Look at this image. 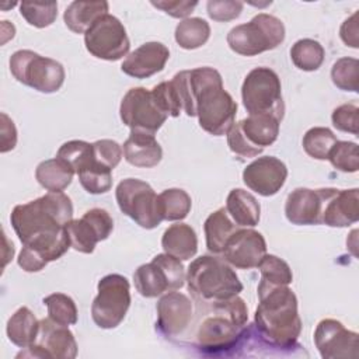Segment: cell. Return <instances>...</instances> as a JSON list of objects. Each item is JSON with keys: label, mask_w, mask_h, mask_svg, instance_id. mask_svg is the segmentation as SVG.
Here are the masks:
<instances>
[{"label": "cell", "mask_w": 359, "mask_h": 359, "mask_svg": "<svg viewBox=\"0 0 359 359\" xmlns=\"http://www.w3.org/2000/svg\"><path fill=\"white\" fill-rule=\"evenodd\" d=\"M324 48L318 41L303 38L296 41L290 48V59L293 65L303 72H314L324 62Z\"/></svg>", "instance_id": "obj_33"}, {"label": "cell", "mask_w": 359, "mask_h": 359, "mask_svg": "<svg viewBox=\"0 0 359 359\" xmlns=\"http://www.w3.org/2000/svg\"><path fill=\"white\" fill-rule=\"evenodd\" d=\"M86 49L97 59L115 62L129 53L130 42L123 24L111 14L94 21L84 34Z\"/></svg>", "instance_id": "obj_12"}, {"label": "cell", "mask_w": 359, "mask_h": 359, "mask_svg": "<svg viewBox=\"0 0 359 359\" xmlns=\"http://www.w3.org/2000/svg\"><path fill=\"white\" fill-rule=\"evenodd\" d=\"M123 157L133 165L140 168L156 167L163 158V149L153 135L130 132L123 143Z\"/></svg>", "instance_id": "obj_23"}, {"label": "cell", "mask_w": 359, "mask_h": 359, "mask_svg": "<svg viewBox=\"0 0 359 359\" xmlns=\"http://www.w3.org/2000/svg\"><path fill=\"white\" fill-rule=\"evenodd\" d=\"M212 314L198 325L196 345L205 352H222L234 348L244 337L248 309L241 297L234 296L209 304Z\"/></svg>", "instance_id": "obj_4"}, {"label": "cell", "mask_w": 359, "mask_h": 359, "mask_svg": "<svg viewBox=\"0 0 359 359\" xmlns=\"http://www.w3.org/2000/svg\"><path fill=\"white\" fill-rule=\"evenodd\" d=\"M358 14L353 13L349 18H346L341 28H339V36L344 41L346 46L351 48H358V22H356Z\"/></svg>", "instance_id": "obj_51"}, {"label": "cell", "mask_w": 359, "mask_h": 359, "mask_svg": "<svg viewBox=\"0 0 359 359\" xmlns=\"http://www.w3.org/2000/svg\"><path fill=\"white\" fill-rule=\"evenodd\" d=\"M13 77L39 93H56L65 83V69L55 59L41 56L29 49L15 50L10 56Z\"/></svg>", "instance_id": "obj_7"}, {"label": "cell", "mask_w": 359, "mask_h": 359, "mask_svg": "<svg viewBox=\"0 0 359 359\" xmlns=\"http://www.w3.org/2000/svg\"><path fill=\"white\" fill-rule=\"evenodd\" d=\"M170 57V50L161 42H146L130 52L121 65V70L135 79H147L161 72Z\"/></svg>", "instance_id": "obj_22"}, {"label": "cell", "mask_w": 359, "mask_h": 359, "mask_svg": "<svg viewBox=\"0 0 359 359\" xmlns=\"http://www.w3.org/2000/svg\"><path fill=\"white\" fill-rule=\"evenodd\" d=\"M324 206V188H296L285 202V216L292 224L311 226L321 224Z\"/></svg>", "instance_id": "obj_21"}, {"label": "cell", "mask_w": 359, "mask_h": 359, "mask_svg": "<svg viewBox=\"0 0 359 359\" xmlns=\"http://www.w3.org/2000/svg\"><path fill=\"white\" fill-rule=\"evenodd\" d=\"M227 135V146L229 149L238 157L243 158H252L262 153L264 149L254 146L243 133L240 122H234L233 126L229 129Z\"/></svg>", "instance_id": "obj_43"}, {"label": "cell", "mask_w": 359, "mask_h": 359, "mask_svg": "<svg viewBox=\"0 0 359 359\" xmlns=\"http://www.w3.org/2000/svg\"><path fill=\"white\" fill-rule=\"evenodd\" d=\"M108 1H72L65 13L63 21L74 34H86L95 20L108 14Z\"/></svg>", "instance_id": "obj_26"}, {"label": "cell", "mask_w": 359, "mask_h": 359, "mask_svg": "<svg viewBox=\"0 0 359 359\" xmlns=\"http://www.w3.org/2000/svg\"><path fill=\"white\" fill-rule=\"evenodd\" d=\"M285 41L283 22L271 14L259 13L247 24L236 25L227 34V45L241 56H255L278 48Z\"/></svg>", "instance_id": "obj_6"}, {"label": "cell", "mask_w": 359, "mask_h": 359, "mask_svg": "<svg viewBox=\"0 0 359 359\" xmlns=\"http://www.w3.org/2000/svg\"><path fill=\"white\" fill-rule=\"evenodd\" d=\"M20 356L74 359L77 356V342L67 325L57 324L48 317L39 321L35 339L24 352L17 355V358Z\"/></svg>", "instance_id": "obj_14"}, {"label": "cell", "mask_w": 359, "mask_h": 359, "mask_svg": "<svg viewBox=\"0 0 359 359\" xmlns=\"http://www.w3.org/2000/svg\"><path fill=\"white\" fill-rule=\"evenodd\" d=\"M48 309V317L62 325H73L77 323V307L74 300L65 293H52L43 297Z\"/></svg>", "instance_id": "obj_37"}, {"label": "cell", "mask_w": 359, "mask_h": 359, "mask_svg": "<svg viewBox=\"0 0 359 359\" xmlns=\"http://www.w3.org/2000/svg\"><path fill=\"white\" fill-rule=\"evenodd\" d=\"M97 290L91 304L93 321L104 330L118 327L130 306L129 280L119 273H109L100 279Z\"/></svg>", "instance_id": "obj_9"}, {"label": "cell", "mask_w": 359, "mask_h": 359, "mask_svg": "<svg viewBox=\"0 0 359 359\" xmlns=\"http://www.w3.org/2000/svg\"><path fill=\"white\" fill-rule=\"evenodd\" d=\"M181 105H182V112H185L188 116H196V104H195V94L191 86V76L189 70H181L178 72L172 79H171Z\"/></svg>", "instance_id": "obj_44"}, {"label": "cell", "mask_w": 359, "mask_h": 359, "mask_svg": "<svg viewBox=\"0 0 359 359\" xmlns=\"http://www.w3.org/2000/svg\"><path fill=\"white\" fill-rule=\"evenodd\" d=\"M358 338L355 331H349L334 318L321 320L314 331L316 348L324 359L356 358Z\"/></svg>", "instance_id": "obj_16"}, {"label": "cell", "mask_w": 359, "mask_h": 359, "mask_svg": "<svg viewBox=\"0 0 359 359\" xmlns=\"http://www.w3.org/2000/svg\"><path fill=\"white\" fill-rule=\"evenodd\" d=\"M185 279L187 273L181 259L165 252L157 254L149 264L140 265L133 273L136 290L147 299L181 289Z\"/></svg>", "instance_id": "obj_10"}, {"label": "cell", "mask_w": 359, "mask_h": 359, "mask_svg": "<svg viewBox=\"0 0 359 359\" xmlns=\"http://www.w3.org/2000/svg\"><path fill=\"white\" fill-rule=\"evenodd\" d=\"M161 247L165 254L181 261H188L198 251V237L189 224L175 223L163 233Z\"/></svg>", "instance_id": "obj_24"}, {"label": "cell", "mask_w": 359, "mask_h": 359, "mask_svg": "<svg viewBox=\"0 0 359 359\" xmlns=\"http://www.w3.org/2000/svg\"><path fill=\"white\" fill-rule=\"evenodd\" d=\"M185 280L188 290L201 304L223 302L243 290V283L231 265L215 255L195 258L188 266Z\"/></svg>", "instance_id": "obj_5"}, {"label": "cell", "mask_w": 359, "mask_h": 359, "mask_svg": "<svg viewBox=\"0 0 359 359\" xmlns=\"http://www.w3.org/2000/svg\"><path fill=\"white\" fill-rule=\"evenodd\" d=\"M79 181L81 187L93 195L105 194L112 187V170L98 163L95 158L81 168L79 172Z\"/></svg>", "instance_id": "obj_35"}, {"label": "cell", "mask_w": 359, "mask_h": 359, "mask_svg": "<svg viewBox=\"0 0 359 359\" xmlns=\"http://www.w3.org/2000/svg\"><path fill=\"white\" fill-rule=\"evenodd\" d=\"M156 310L158 331L167 337H177L188 328L194 307L187 294L172 290L161 294Z\"/></svg>", "instance_id": "obj_19"}, {"label": "cell", "mask_w": 359, "mask_h": 359, "mask_svg": "<svg viewBox=\"0 0 359 359\" xmlns=\"http://www.w3.org/2000/svg\"><path fill=\"white\" fill-rule=\"evenodd\" d=\"M287 178L286 164L273 156L255 158L243 171L244 184L262 196H272L280 191Z\"/></svg>", "instance_id": "obj_18"}, {"label": "cell", "mask_w": 359, "mask_h": 359, "mask_svg": "<svg viewBox=\"0 0 359 359\" xmlns=\"http://www.w3.org/2000/svg\"><path fill=\"white\" fill-rule=\"evenodd\" d=\"M266 254L264 236L248 227L237 229L227 240L222 252L223 259L237 269H251L258 266Z\"/></svg>", "instance_id": "obj_17"}, {"label": "cell", "mask_w": 359, "mask_h": 359, "mask_svg": "<svg viewBox=\"0 0 359 359\" xmlns=\"http://www.w3.org/2000/svg\"><path fill=\"white\" fill-rule=\"evenodd\" d=\"M258 307L254 327L262 342L276 348H292L302 331L297 297L289 286H258Z\"/></svg>", "instance_id": "obj_2"}, {"label": "cell", "mask_w": 359, "mask_h": 359, "mask_svg": "<svg viewBox=\"0 0 359 359\" xmlns=\"http://www.w3.org/2000/svg\"><path fill=\"white\" fill-rule=\"evenodd\" d=\"M210 36V25L208 21L199 17H191L182 20L174 32L175 42L182 49H198L203 46Z\"/></svg>", "instance_id": "obj_31"}, {"label": "cell", "mask_w": 359, "mask_h": 359, "mask_svg": "<svg viewBox=\"0 0 359 359\" xmlns=\"http://www.w3.org/2000/svg\"><path fill=\"white\" fill-rule=\"evenodd\" d=\"M73 220V203L65 192L14 206L10 222L22 245L36 250L48 262L63 257L70 245L66 224Z\"/></svg>", "instance_id": "obj_1"}, {"label": "cell", "mask_w": 359, "mask_h": 359, "mask_svg": "<svg viewBox=\"0 0 359 359\" xmlns=\"http://www.w3.org/2000/svg\"><path fill=\"white\" fill-rule=\"evenodd\" d=\"M151 6L160 8L165 14L174 17V18H187L198 6V1H184V0H177V1H150Z\"/></svg>", "instance_id": "obj_48"}, {"label": "cell", "mask_w": 359, "mask_h": 359, "mask_svg": "<svg viewBox=\"0 0 359 359\" xmlns=\"http://www.w3.org/2000/svg\"><path fill=\"white\" fill-rule=\"evenodd\" d=\"M226 212L238 227H255L261 217L259 202L252 194L241 188H234L229 192Z\"/></svg>", "instance_id": "obj_25"}, {"label": "cell", "mask_w": 359, "mask_h": 359, "mask_svg": "<svg viewBox=\"0 0 359 359\" xmlns=\"http://www.w3.org/2000/svg\"><path fill=\"white\" fill-rule=\"evenodd\" d=\"M189 76L201 128L213 136L226 135L234 123L237 102L224 90L220 73L205 66L189 70Z\"/></svg>", "instance_id": "obj_3"}, {"label": "cell", "mask_w": 359, "mask_h": 359, "mask_svg": "<svg viewBox=\"0 0 359 359\" xmlns=\"http://www.w3.org/2000/svg\"><path fill=\"white\" fill-rule=\"evenodd\" d=\"M119 115L121 121L130 128V132L153 136L168 118L156 104L151 91L144 87H133L123 95Z\"/></svg>", "instance_id": "obj_13"}, {"label": "cell", "mask_w": 359, "mask_h": 359, "mask_svg": "<svg viewBox=\"0 0 359 359\" xmlns=\"http://www.w3.org/2000/svg\"><path fill=\"white\" fill-rule=\"evenodd\" d=\"M56 157L69 164L77 174L81 168L94 160L93 143L90 144L84 140H69L59 147Z\"/></svg>", "instance_id": "obj_39"}, {"label": "cell", "mask_w": 359, "mask_h": 359, "mask_svg": "<svg viewBox=\"0 0 359 359\" xmlns=\"http://www.w3.org/2000/svg\"><path fill=\"white\" fill-rule=\"evenodd\" d=\"M17 262L25 272H39L48 265V261L36 250L28 245H22Z\"/></svg>", "instance_id": "obj_49"}, {"label": "cell", "mask_w": 359, "mask_h": 359, "mask_svg": "<svg viewBox=\"0 0 359 359\" xmlns=\"http://www.w3.org/2000/svg\"><path fill=\"white\" fill-rule=\"evenodd\" d=\"M76 172L63 160L55 157L41 161L35 168V178L38 184L48 192H63Z\"/></svg>", "instance_id": "obj_29"}, {"label": "cell", "mask_w": 359, "mask_h": 359, "mask_svg": "<svg viewBox=\"0 0 359 359\" xmlns=\"http://www.w3.org/2000/svg\"><path fill=\"white\" fill-rule=\"evenodd\" d=\"M114 230V220L105 209L93 208L80 219H73L66 224L70 245L79 252L91 254L97 243L109 237Z\"/></svg>", "instance_id": "obj_15"}, {"label": "cell", "mask_w": 359, "mask_h": 359, "mask_svg": "<svg viewBox=\"0 0 359 359\" xmlns=\"http://www.w3.org/2000/svg\"><path fill=\"white\" fill-rule=\"evenodd\" d=\"M358 69L359 62L355 57H341L338 59L331 69L332 83L344 91L358 93Z\"/></svg>", "instance_id": "obj_41"}, {"label": "cell", "mask_w": 359, "mask_h": 359, "mask_svg": "<svg viewBox=\"0 0 359 359\" xmlns=\"http://www.w3.org/2000/svg\"><path fill=\"white\" fill-rule=\"evenodd\" d=\"M244 3L234 0H209L206 3L208 15L213 21L226 22L236 20L243 11Z\"/></svg>", "instance_id": "obj_47"}, {"label": "cell", "mask_w": 359, "mask_h": 359, "mask_svg": "<svg viewBox=\"0 0 359 359\" xmlns=\"http://www.w3.org/2000/svg\"><path fill=\"white\" fill-rule=\"evenodd\" d=\"M331 121L338 130L358 135L359 108L355 104H342L332 111Z\"/></svg>", "instance_id": "obj_45"}, {"label": "cell", "mask_w": 359, "mask_h": 359, "mask_svg": "<svg viewBox=\"0 0 359 359\" xmlns=\"http://www.w3.org/2000/svg\"><path fill=\"white\" fill-rule=\"evenodd\" d=\"M158 209L163 220H182L191 212L192 201L187 191L181 188H170L157 195Z\"/></svg>", "instance_id": "obj_32"}, {"label": "cell", "mask_w": 359, "mask_h": 359, "mask_svg": "<svg viewBox=\"0 0 359 359\" xmlns=\"http://www.w3.org/2000/svg\"><path fill=\"white\" fill-rule=\"evenodd\" d=\"M240 229L226 212V208H219L208 216L203 224L206 247L212 254H222L230 236Z\"/></svg>", "instance_id": "obj_28"}, {"label": "cell", "mask_w": 359, "mask_h": 359, "mask_svg": "<svg viewBox=\"0 0 359 359\" xmlns=\"http://www.w3.org/2000/svg\"><path fill=\"white\" fill-rule=\"evenodd\" d=\"M115 198L121 212L140 227L151 230L161 223L157 194L147 182L125 178L116 185Z\"/></svg>", "instance_id": "obj_11"}, {"label": "cell", "mask_w": 359, "mask_h": 359, "mask_svg": "<svg viewBox=\"0 0 359 359\" xmlns=\"http://www.w3.org/2000/svg\"><path fill=\"white\" fill-rule=\"evenodd\" d=\"M39 321L34 313L22 306L7 321V337L18 348H27L35 339Z\"/></svg>", "instance_id": "obj_30"}, {"label": "cell", "mask_w": 359, "mask_h": 359, "mask_svg": "<svg viewBox=\"0 0 359 359\" xmlns=\"http://www.w3.org/2000/svg\"><path fill=\"white\" fill-rule=\"evenodd\" d=\"M280 121L268 114H254L240 121L244 136L257 147H266L275 143L279 135Z\"/></svg>", "instance_id": "obj_27"}, {"label": "cell", "mask_w": 359, "mask_h": 359, "mask_svg": "<svg viewBox=\"0 0 359 359\" xmlns=\"http://www.w3.org/2000/svg\"><path fill=\"white\" fill-rule=\"evenodd\" d=\"M94 158L101 163L102 165L114 170L122 158L123 150L115 140L111 139H101L93 143Z\"/></svg>", "instance_id": "obj_46"}, {"label": "cell", "mask_w": 359, "mask_h": 359, "mask_svg": "<svg viewBox=\"0 0 359 359\" xmlns=\"http://www.w3.org/2000/svg\"><path fill=\"white\" fill-rule=\"evenodd\" d=\"M337 136L334 132L324 126L310 128L303 136L304 151L316 160H327L331 147L335 144Z\"/></svg>", "instance_id": "obj_36"}, {"label": "cell", "mask_w": 359, "mask_h": 359, "mask_svg": "<svg viewBox=\"0 0 359 359\" xmlns=\"http://www.w3.org/2000/svg\"><path fill=\"white\" fill-rule=\"evenodd\" d=\"M20 14L32 27L45 28L53 24L57 17L56 1H22L20 3Z\"/></svg>", "instance_id": "obj_38"}, {"label": "cell", "mask_w": 359, "mask_h": 359, "mask_svg": "<svg viewBox=\"0 0 359 359\" xmlns=\"http://www.w3.org/2000/svg\"><path fill=\"white\" fill-rule=\"evenodd\" d=\"M241 100L248 115L268 114L279 121L285 115L279 76L269 67H255L244 79Z\"/></svg>", "instance_id": "obj_8"}, {"label": "cell", "mask_w": 359, "mask_h": 359, "mask_svg": "<svg viewBox=\"0 0 359 359\" xmlns=\"http://www.w3.org/2000/svg\"><path fill=\"white\" fill-rule=\"evenodd\" d=\"M359 189L324 188L321 223L330 227H348L359 219Z\"/></svg>", "instance_id": "obj_20"}, {"label": "cell", "mask_w": 359, "mask_h": 359, "mask_svg": "<svg viewBox=\"0 0 359 359\" xmlns=\"http://www.w3.org/2000/svg\"><path fill=\"white\" fill-rule=\"evenodd\" d=\"M330 163L342 172H356L359 170L358 144L346 140H337L328 153Z\"/></svg>", "instance_id": "obj_40"}, {"label": "cell", "mask_w": 359, "mask_h": 359, "mask_svg": "<svg viewBox=\"0 0 359 359\" xmlns=\"http://www.w3.org/2000/svg\"><path fill=\"white\" fill-rule=\"evenodd\" d=\"M1 129H0V151L7 153L17 144V129L11 118L1 112Z\"/></svg>", "instance_id": "obj_50"}, {"label": "cell", "mask_w": 359, "mask_h": 359, "mask_svg": "<svg viewBox=\"0 0 359 359\" xmlns=\"http://www.w3.org/2000/svg\"><path fill=\"white\" fill-rule=\"evenodd\" d=\"M151 91V95L158 105V108L168 116H180L182 112V105L178 97V93L172 84V81H163L157 84Z\"/></svg>", "instance_id": "obj_42"}, {"label": "cell", "mask_w": 359, "mask_h": 359, "mask_svg": "<svg viewBox=\"0 0 359 359\" xmlns=\"http://www.w3.org/2000/svg\"><path fill=\"white\" fill-rule=\"evenodd\" d=\"M261 280L258 286H289L293 282L290 266L282 258L265 254L258 264Z\"/></svg>", "instance_id": "obj_34"}]
</instances>
